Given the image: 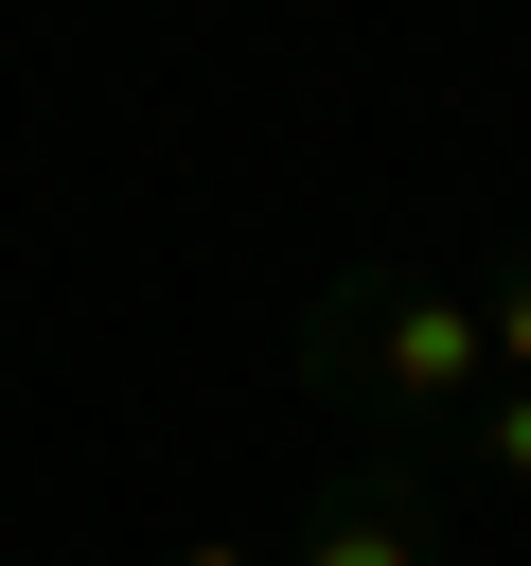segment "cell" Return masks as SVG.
<instances>
[{
	"mask_svg": "<svg viewBox=\"0 0 531 566\" xmlns=\"http://www.w3.org/2000/svg\"><path fill=\"white\" fill-rule=\"evenodd\" d=\"M301 389L354 407L389 460H460V424L496 407V336H478V283H425V265H336L301 301Z\"/></svg>",
	"mask_w": 531,
	"mask_h": 566,
	"instance_id": "1",
	"label": "cell"
},
{
	"mask_svg": "<svg viewBox=\"0 0 531 566\" xmlns=\"http://www.w3.org/2000/svg\"><path fill=\"white\" fill-rule=\"evenodd\" d=\"M425 478H442V460H389V442H372V460H336L283 566H442V513H425Z\"/></svg>",
	"mask_w": 531,
	"mask_h": 566,
	"instance_id": "2",
	"label": "cell"
},
{
	"mask_svg": "<svg viewBox=\"0 0 531 566\" xmlns=\"http://www.w3.org/2000/svg\"><path fill=\"white\" fill-rule=\"evenodd\" d=\"M460 460H478V478H496V495H531V389H513V371H496V407H478V424H460Z\"/></svg>",
	"mask_w": 531,
	"mask_h": 566,
	"instance_id": "3",
	"label": "cell"
},
{
	"mask_svg": "<svg viewBox=\"0 0 531 566\" xmlns=\"http://www.w3.org/2000/svg\"><path fill=\"white\" fill-rule=\"evenodd\" d=\"M478 336H496V371L531 389V230H513V248H496V283H478Z\"/></svg>",
	"mask_w": 531,
	"mask_h": 566,
	"instance_id": "4",
	"label": "cell"
},
{
	"mask_svg": "<svg viewBox=\"0 0 531 566\" xmlns=\"http://www.w3.org/2000/svg\"><path fill=\"white\" fill-rule=\"evenodd\" d=\"M159 566H266V548H230V531H195V548H159Z\"/></svg>",
	"mask_w": 531,
	"mask_h": 566,
	"instance_id": "5",
	"label": "cell"
}]
</instances>
